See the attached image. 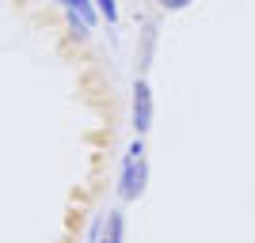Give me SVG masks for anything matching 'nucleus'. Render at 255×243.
I'll return each mask as SVG.
<instances>
[{"instance_id": "39448f33", "label": "nucleus", "mask_w": 255, "mask_h": 243, "mask_svg": "<svg viewBox=\"0 0 255 243\" xmlns=\"http://www.w3.org/2000/svg\"><path fill=\"white\" fill-rule=\"evenodd\" d=\"M96 11H99V19H107L111 27L118 23V4L115 0H96Z\"/></svg>"}, {"instance_id": "6e6552de", "label": "nucleus", "mask_w": 255, "mask_h": 243, "mask_svg": "<svg viewBox=\"0 0 255 243\" xmlns=\"http://www.w3.org/2000/svg\"><path fill=\"white\" fill-rule=\"evenodd\" d=\"M103 224H107V213H99L92 221V228H88V243H103Z\"/></svg>"}, {"instance_id": "0eeeda50", "label": "nucleus", "mask_w": 255, "mask_h": 243, "mask_svg": "<svg viewBox=\"0 0 255 243\" xmlns=\"http://www.w3.org/2000/svg\"><path fill=\"white\" fill-rule=\"evenodd\" d=\"M69 27H73V34H76V38H80V42H84V38H88V31H92V27H88V23L80 19V15H76L73 8H69Z\"/></svg>"}, {"instance_id": "1a4fd4ad", "label": "nucleus", "mask_w": 255, "mask_h": 243, "mask_svg": "<svg viewBox=\"0 0 255 243\" xmlns=\"http://www.w3.org/2000/svg\"><path fill=\"white\" fill-rule=\"evenodd\" d=\"M156 4H160L164 11H183V8H191L194 0H156Z\"/></svg>"}, {"instance_id": "f257e3e1", "label": "nucleus", "mask_w": 255, "mask_h": 243, "mask_svg": "<svg viewBox=\"0 0 255 243\" xmlns=\"http://www.w3.org/2000/svg\"><path fill=\"white\" fill-rule=\"evenodd\" d=\"M149 186V163H145V141L133 137L126 160H122V179H118V194L122 201H137Z\"/></svg>"}, {"instance_id": "20e7f679", "label": "nucleus", "mask_w": 255, "mask_h": 243, "mask_svg": "<svg viewBox=\"0 0 255 243\" xmlns=\"http://www.w3.org/2000/svg\"><path fill=\"white\" fill-rule=\"evenodd\" d=\"M65 8H73L76 15H80V19L88 23V27H92V23L99 19V11H96V4H92V0H61Z\"/></svg>"}, {"instance_id": "f03ea898", "label": "nucleus", "mask_w": 255, "mask_h": 243, "mask_svg": "<svg viewBox=\"0 0 255 243\" xmlns=\"http://www.w3.org/2000/svg\"><path fill=\"white\" fill-rule=\"evenodd\" d=\"M152 129V87L145 76H137V84H133V133L145 137Z\"/></svg>"}, {"instance_id": "423d86ee", "label": "nucleus", "mask_w": 255, "mask_h": 243, "mask_svg": "<svg viewBox=\"0 0 255 243\" xmlns=\"http://www.w3.org/2000/svg\"><path fill=\"white\" fill-rule=\"evenodd\" d=\"M152 42H156V23H145V50H141V69L149 65L152 57Z\"/></svg>"}, {"instance_id": "7ed1b4c3", "label": "nucleus", "mask_w": 255, "mask_h": 243, "mask_svg": "<svg viewBox=\"0 0 255 243\" xmlns=\"http://www.w3.org/2000/svg\"><path fill=\"white\" fill-rule=\"evenodd\" d=\"M126 240V217L118 209H107V224H103V243H122Z\"/></svg>"}]
</instances>
